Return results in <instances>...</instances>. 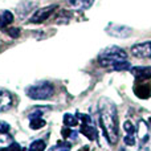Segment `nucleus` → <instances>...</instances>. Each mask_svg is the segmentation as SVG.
Here are the masks:
<instances>
[{
	"mask_svg": "<svg viewBox=\"0 0 151 151\" xmlns=\"http://www.w3.org/2000/svg\"><path fill=\"white\" fill-rule=\"evenodd\" d=\"M56 9H57V5H49V7L40 8L39 11L35 12V15L32 16L29 21H31V23H42V21L47 20Z\"/></svg>",
	"mask_w": 151,
	"mask_h": 151,
	"instance_id": "423d86ee",
	"label": "nucleus"
},
{
	"mask_svg": "<svg viewBox=\"0 0 151 151\" xmlns=\"http://www.w3.org/2000/svg\"><path fill=\"white\" fill-rule=\"evenodd\" d=\"M127 58V55L119 47H107L99 55V64L104 66H114L119 61H123Z\"/></svg>",
	"mask_w": 151,
	"mask_h": 151,
	"instance_id": "f03ea898",
	"label": "nucleus"
},
{
	"mask_svg": "<svg viewBox=\"0 0 151 151\" xmlns=\"http://www.w3.org/2000/svg\"><path fill=\"white\" fill-rule=\"evenodd\" d=\"M134 93L137 97L142 99H146L151 97V81H137V85L134 86Z\"/></svg>",
	"mask_w": 151,
	"mask_h": 151,
	"instance_id": "39448f33",
	"label": "nucleus"
},
{
	"mask_svg": "<svg viewBox=\"0 0 151 151\" xmlns=\"http://www.w3.org/2000/svg\"><path fill=\"white\" fill-rule=\"evenodd\" d=\"M13 21V15L9 11H0V29H4L8 24H11Z\"/></svg>",
	"mask_w": 151,
	"mask_h": 151,
	"instance_id": "f8f14e48",
	"label": "nucleus"
},
{
	"mask_svg": "<svg viewBox=\"0 0 151 151\" xmlns=\"http://www.w3.org/2000/svg\"><path fill=\"white\" fill-rule=\"evenodd\" d=\"M76 117L81 121V129H80L81 133H82L86 138L90 139V141H96L97 137H98V133H97V129L94 127L91 118L86 114H81V113H77Z\"/></svg>",
	"mask_w": 151,
	"mask_h": 151,
	"instance_id": "20e7f679",
	"label": "nucleus"
},
{
	"mask_svg": "<svg viewBox=\"0 0 151 151\" xmlns=\"http://www.w3.org/2000/svg\"><path fill=\"white\" fill-rule=\"evenodd\" d=\"M99 122L105 133V137L111 145H115L118 141V119L114 104L109 99L104 98L99 102Z\"/></svg>",
	"mask_w": 151,
	"mask_h": 151,
	"instance_id": "f257e3e1",
	"label": "nucleus"
},
{
	"mask_svg": "<svg viewBox=\"0 0 151 151\" xmlns=\"http://www.w3.org/2000/svg\"><path fill=\"white\" fill-rule=\"evenodd\" d=\"M12 105V96L8 90L0 88V111H5Z\"/></svg>",
	"mask_w": 151,
	"mask_h": 151,
	"instance_id": "9d476101",
	"label": "nucleus"
},
{
	"mask_svg": "<svg viewBox=\"0 0 151 151\" xmlns=\"http://www.w3.org/2000/svg\"><path fill=\"white\" fill-rule=\"evenodd\" d=\"M131 52L135 57L139 58H151V41L137 44L131 48Z\"/></svg>",
	"mask_w": 151,
	"mask_h": 151,
	"instance_id": "0eeeda50",
	"label": "nucleus"
},
{
	"mask_svg": "<svg viewBox=\"0 0 151 151\" xmlns=\"http://www.w3.org/2000/svg\"><path fill=\"white\" fill-rule=\"evenodd\" d=\"M131 73L137 81H146L151 78V66H135L131 68Z\"/></svg>",
	"mask_w": 151,
	"mask_h": 151,
	"instance_id": "6e6552de",
	"label": "nucleus"
},
{
	"mask_svg": "<svg viewBox=\"0 0 151 151\" xmlns=\"http://www.w3.org/2000/svg\"><path fill=\"white\" fill-rule=\"evenodd\" d=\"M64 123H65L66 126H76L78 123V121H77V118H76L74 115L65 114L64 115Z\"/></svg>",
	"mask_w": 151,
	"mask_h": 151,
	"instance_id": "dca6fc26",
	"label": "nucleus"
},
{
	"mask_svg": "<svg viewBox=\"0 0 151 151\" xmlns=\"http://www.w3.org/2000/svg\"><path fill=\"white\" fill-rule=\"evenodd\" d=\"M107 32H109L110 35H113V36L115 37H127L131 33V29L127 28V27H113L111 29H107Z\"/></svg>",
	"mask_w": 151,
	"mask_h": 151,
	"instance_id": "9b49d317",
	"label": "nucleus"
},
{
	"mask_svg": "<svg viewBox=\"0 0 151 151\" xmlns=\"http://www.w3.org/2000/svg\"><path fill=\"white\" fill-rule=\"evenodd\" d=\"M138 133H139V137H141L142 141L145 139V137L147 138V126L145 125L143 121H139V130H138Z\"/></svg>",
	"mask_w": 151,
	"mask_h": 151,
	"instance_id": "a211bd4d",
	"label": "nucleus"
},
{
	"mask_svg": "<svg viewBox=\"0 0 151 151\" xmlns=\"http://www.w3.org/2000/svg\"><path fill=\"white\" fill-rule=\"evenodd\" d=\"M8 130H9V125L7 122H1L0 121V134H7Z\"/></svg>",
	"mask_w": 151,
	"mask_h": 151,
	"instance_id": "412c9836",
	"label": "nucleus"
},
{
	"mask_svg": "<svg viewBox=\"0 0 151 151\" xmlns=\"http://www.w3.org/2000/svg\"><path fill=\"white\" fill-rule=\"evenodd\" d=\"M72 145L68 143V142H58L56 146L50 147L49 151H70Z\"/></svg>",
	"mask_w": 151,
	"mask_h": 151,
	"instance_id": "2eb2a0df",
	"label": "nucleus"
},
{
	"mask_svg": "<svg viewBox=\"0 0 151 151\" xmlns=\"http://www.w3.org/2000/svg\"><path fill=\"white\" fill-rule=\"evenodd\" d=\"M45 125H47V122H45L41 117L40 118H32L31 122H29V126H31V129H33V130H39V129L44 127Z\"/></svg>",
	"mask_w": 151,
	"mask_h": 151,
	"instance_id": "4468645a",
	"label": "nucleus"
},
{
	"mask_svg": "<svg viewBox=\"0 0 151 151\" xmlns=\"http://www.w3.org/2000/svg\"><path fill=\"white\" fill-rule=\"evenodd\" d=\"M123 129L127 131V135L125 137V143L129 145V146H133V145L135 143V134H137L135 126L127 121V122L123 123Z\"/></svg>",
	"mask_w": 151,
	"mask_h": 151,
	"instance_id": "1a4fd4ad",
	"label": "nucleus"
},
{
	"mask_svg": "<svg viewBox=\"0 0 151 151\" xmlns=\"http://www.w3.org/2000/svg\"><path fill=\"white\" fill-rule=\"evenodd\" d=\"M53 94V86L49 82H39L27 89V96L33 99H47Z\"/></svg>",
	"mask_w": 151,
	"mask_h": 151,
	"instance_id": "7ed1b4c3",
	"label": "nucleus"
},
{
	"mask_svg": "<svg viewBox=\"0 0 151 151\" xmlns=\"http://www.w3.org/2000/svg\"><path fill=\"white\" fill-rule=\"evenodd\" d=\"M45 147H47V145H45L44 141H41V139H37V141H33L31 143V146L28 147L29 151H44Z\"/></svg>",
	"mask_w": 151,
	"mask_h": 151,
	"instance_id": "ddd939ff",
	"label": "nucleus"
},
{
	"mask_svg": "<svg viewBox=\"0 0 151 151\" xmlns=\"http://www.w3.org/2000/svg\"><path fill=\"white\" fill-rule=\"evenodd\" d=\"M93 1H94V0H82V1H80L78 4H82L83 8H89L91 4H93Z\"/></svg>",
	"mask_w": 151,
	"mask_h": 151,
	"instance_id": "4be33fe9",
	"label": "nucleus"
},
{
	"mask_svg": "<svg viewBox=\"0 0 151 151\" xmlns=\"http://www.w3.org/2000/svg\"><path fill=\"white\" fill-rule=\"evenodd\" d=\"M0 151H21V147L19 146L17 143H12L9 147H7V149H1Z\"/></svg>",
	"mask_w": 151,
	"mask_h": 151,
	"instance_id": "6ab92c4d",
	"label": "nucleus"
},
{
	"mask_svg": "<svg viewBox=\"0 0 151 151\" xmlns=\"http://www.w3.org/2000/svg\"><path fill=\"white\" fill-rule=\"evenodd\" d=\"M149 121H150V125H151V118H150V119H149Z\"/></svg>",
	"mask_w": 151,
	"mask_h": 151,
	"instance_id": "5701e85b",
	"label": "nucleus"
},
{
	"mask_svg": "<svg viewBox=\"0 0 151 151\" xmlns=\"http://www.w3.org/2000/svg\"><path fill=\"white\" fill-rule=\"evenodd\" d=\"M63 137L66 139H76L78 137V133L77 131L70 130V129H68V127H65V129H63Z\"/></svg>",
	"mask_w": 151,
	"mask_h": 151,
	"instance_id": "f3484780",
	"label": "nucleus"
},
{
	"mask_svg": "<svg viewBox=\"0 0 151 151\" xmlns=\"http://www.w3.org/2000/svg\"><path fill=\"white\" fill-rule=\"evenodd\" d=\"M7 32L11 37H13V39H16V37L20 35V31H19L17 28H9V29H7Z\"/></svg>",
	"mask_w": 151,
	"mask_h": 151,
	"instance_id": "aec40b11",
	"label": "nucleus"
}]
</instances>
